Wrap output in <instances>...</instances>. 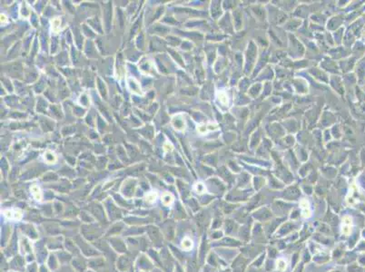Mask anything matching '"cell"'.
Returning a JSON list of instances; mask_svg holds the SVG:
<instances>
[{
	"label": "cell",
	"instance_id": "obj_1",
	"mask_svg": "<svg viewBox=\"0 0 365 272\" xmlns=\"http://www.w3.org/2000/svg\"><path fill=\"white\" fill-rule=\"evenodd\" d=\"M300 206L302 210V216L304 218H309L311 217V210H310L309 202H307L306 200H302L300 202Z\"/></svg>",
	"mask_w": 365,
	"mask_h": 272
},
{
	"label": "cell",
	"instance_id": "obj_5",
	"mask_svg": "<svg viewBox=\"0 0 365 272\" xmlns=\"http://www.w3.org/2000/svg\"><path fill=\"white\" fill-rule=\"evenodd\" d=\"M341 232H342V234H344V235H349L350 232H351V226L342 225Z\"/></svg>",
	"mask_w": 365,
	"mask_h": 272
},
{
	"label": "cell",
	"instance_id": "obj_8",
	"mask_svg": "<svg viewBox=\"0 0 365 272\" xmlns=\"http://www.w3.org/2000/svg\"><path fill=\"white\" fill-rule=\"evenodd\" d=\"M196 191L198 192L199 193H203V192L205 191V186L202 183L196 184Z\"/></svg>",
	"mask_w": 365,
	"mask_h": 272
},
{
	"label": "cell",
	"instance_id": "obj_4",
	"mask_svg": "<svg viewBox=\"0 0 365 272\" xmlns=\"http://www.w3.org/2000/svg\"><path fill=\"white\" fill-rule=\"evenodd\" d=\"M276 268H277L278 270H280V271H284V270H285L286 262L284 261V259H282V258L278 259L277 262H276Z\"/></svg>",
	"mask_w": 365,
	"mask_h": 272
},
{
	"label": "cell",
	"instance_id": "obj_6",
	"mask_svg": "<svg viewBox=\"0 0 365 272\" xmlns=\"http://www.w3.org/2000/svg\"><path fill=\"white\" fill-rule=\"evenodd\" d=\"M172 201H173V199H172V197H171L169 194L165 195V196L163 197V202H164L166 205L169 204V203H171Z\"/></svg>",
	"mask_w": 365,
	"mask_h": 272
},
{
	"label": "cell",
	"instance_id": "obj_3",
	"mask_svg": "<svg viewBox=\"0 0 365 272\" xmlns=\"http://www.w3.org/2000/svg\"><path fill=\"white\" fill-rule=\"evenodd\" d=\"M192 247H193V241L189 239H184L182 241V248L183 249L188 250V249H192Z\"/></svg>",
	"mask_w": 365,
	"mask_h": 272
},
{
	"label": "cell",
	"instance_id": "obj_2",
	"mask_svg": "<svg viewBox=\"0 0 365 272\" xmlns=\"http://www.w3.org/2000/svg\"><path fill=\"white\" fill-rule=\"evenodd\" d=\"M217 97H218L219 102H220L222 104H227V103H228V97H227V94L224 93V92L220 91L219 93H217Z\"/></svg>",
	"mask_w": 365,
	"mask_h": 272
},
{
	"label": "cell",
	"instance_id": "obj_7",
	"mask_svg": "<svg viewBox=\"0 0 365 272\" xmlns=\"http://www.w3.org/2000/svg\"><path fill=\"white\" fill-rule=\"evenodd\" d=\"M342 223H343V225L351 226V219L349 216H345L342 219Z\"/></svg>",
	"mask_w": 365,
	"mask_h": 272
}]
</instances>
